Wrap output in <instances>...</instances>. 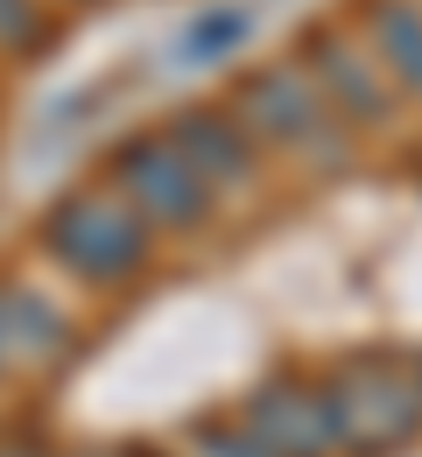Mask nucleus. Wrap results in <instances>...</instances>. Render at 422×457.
Masks as SVG:
<instances>
[{"mask_svg": "<svg viewBox=\"0 0 422 457\" xmlns=\"http://www.w3.org/2000/svg\"><path fill=\"white\" fill-rule=\"evenodd\" d=\"M240 113L261 127V134H282V141H302V134H317V120H324V99L302 85L296 71H253L240 92Z\"/></svg>", "mask_w": 422, "mask_h": 457, "instance_id": "nucleus-3", "label": "nucleus"}, {"mask_svg": "<svg viewBox=\"0 0 422 457\" xmlns=\"http://www.w3.org/2000/svg\"><path fill=\"white\" fill-rule=\"evenodd\" d=\"M43 239H50V253H57L63 268H78V275H92V282H120V275L141 268V253H148L134 212L113 204L106 190H70L63 204H50Z\"/></svg>", "mask_w": 422, "mask_h": 457, "instance_id": "nucleus-1", "label": "nucleus"}, {"mask_svg": "<svg viewBox=\"0 0 422 457\" xmlns=\"http://www.w3.org/2000/svg\"><path fill=\"white\" fill-rule=\"evenodd\" d=\"M246 36V14H204V21H190V36H183V63H219L233 43Z\"/></svg>", "mask_w": 422, "mask_h": 457, "instance_id": "nucleus-7", "label": "nucleus"}, {"mask_svg": "<svg viewBox=\"0 0 422 457\" xmlns=\"http://www.w3.org/2000/svg\"><path fill=\"white\" fill-rule=\"evenodd\" d=\"M310 50H317V71L331 78V99H338V106H360V120H380V113H373L380 92H373V78H366L360 50H345V43H331V36H317Z\"/></svg>", "mask_w": 422, "mask_h": 457, "instance_id": "nucleus-6", "label": "nucleus"}, {"mask_svg": "<svg viewBox=\"0 0 422 457\" xmlns=\"http://www.w3.org/2000/svg\"><path fill=\"white\" fill-rule=\"evenodd\" d=\"M170 141L204 170V183H240V176H246V134L219 113V106H190V113L177 120Z\"/></svg>", "mask_w": 422, "mask_h": 457, "instance_id": "nucleus-4", "label": "nucleus"}, {"mask_svg": "<svg viewBox=\"0 0 422 457\" xmlns=\"http://www.w3.org/2000/svg\"><path fill=\"white\" fill-rule=\"evenodd\" d=\"M366 21H373V36H380V71L422 92V14L409 0H373Z\"/></svg>", "mask_w": 422, "mask_h": 457, "instance_id": "nucleus-5", "label": "nucleus"}, {"mask_svg": "<svg viewBox=\"0 0 422 457\" xmlns=\"http://www.w3.org/2000/svg\"><path fill=\"white\" fill-rule=\"evenodd\" d=\"M113 176H120V190L155 219V226H197L204 219V204H211V183L204 170L183 155L177 141L162 134H141V141H120V155H113Z\"/></svg>", "mask_w": 422, "mask_h": 457, "instance_id": "nucleus-2", "label": "nucleus"}, {"mask_svg": "<svg viewBox=\"0 0 422 457\" xmlns=\"http://www.w3.org/2000/svg\"><path fill=\"white\" fill-rule=\"evenodd\" d=\"M43 29V0H0V50H36Z\"/></svg>", "mask_w": 422, "mask_h": 457, "instance_id": "nucleus-8", "label": "nucleus"}]
</instances>
